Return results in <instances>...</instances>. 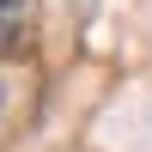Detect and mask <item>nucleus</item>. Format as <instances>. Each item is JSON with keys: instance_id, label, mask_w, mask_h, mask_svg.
Listing matches in <instances>:
<instances>
[{"instance_id": "f257e3e1", "label": "nucleus", "mask_w": 152, "mask_h": 152, "mask_svg": "<svg viewBox=\"0 0 152 152\" xmlns=\"http://www.w3.org/2000/svg\"><path fill=\"white\" fill-rule=\"evenodd\" d=\"M24 18H31V0H0V43H12L24 31Z\"/></svg>"}, {"instance_id": "f03ea898", "label": "nucleus", "mask_w": 152, "mask_h": 152, "mask_svg": "<svg viewBox=\"0 0 152 152\" xmlns=\"http://www.w3.org/2000/svg\"><path fill=\"white\" fill-rule=\"evenodd\" d=\"M0 116H6V79H0Z\"/></svg>"}]
</instances>
